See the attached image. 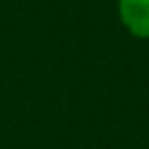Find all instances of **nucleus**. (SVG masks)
Masks as SVG:
<instances>
[{
    "instance_id": "obj_1",
    "label": "nucleus",
    "mask_w": 149,
    "mask_h": 149,
    "mask_svg": "<svg viewBox=\"0 0 149 149\" xmlns=\"http://www.w3.org/2000/svg\"><path fill=\"white\" fill-rule=\"evenodd\" d=\"M119 16L130 35L149 40V0H119Z\"/></svg>"
}]
</instances>
